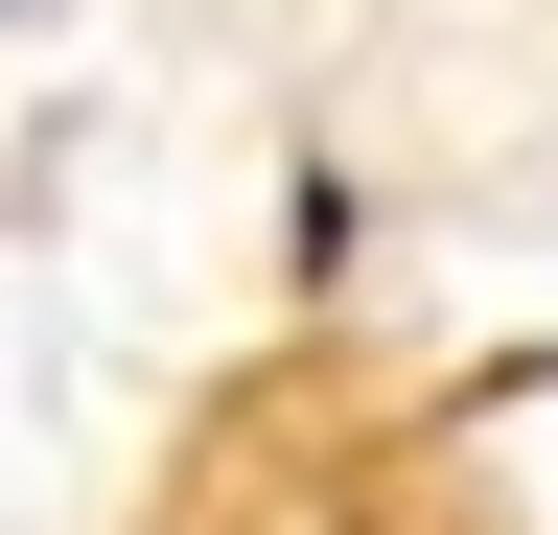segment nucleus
I'll use <instances>...</instances> for the list:
<instances>
[{
  "label": "nucleus",
  "instance_id": "nucleus-1",
  "mask_svg": "<svg viewBox=\"0 0 558 535\" xmlns=\"http://www.w3.org/2000/svg\"><path fill=\"white\" fill-rule=\"evenodd\" d=\"M0 24H47V0H0Z\"/></svg>",
  "mask_w": 558,
  "mask_h": 535
}]
</instances>
